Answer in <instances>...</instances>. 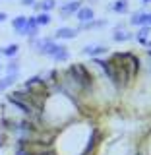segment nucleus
Here are the masks:
<instances>
[{
	"mask_svg": "<svg viewBox=\"0 0 151 155\" xmlns=\"http://www.w3.org/2000/svg\"><path fill=\"white\" fill-rule=\"evenodd\" d=\"M110 58H114V60H118L120 64L126 68V72H128L130 80H134L136 76L140 74V70H142V60H140L138 54H134V52H113Z\"/></svg>",
	"mask_w": 151,
	"mask_h": 155,
	"instance_id": "nucleus-1",
	"label": "nucleus"
},
{
	"mask_svg": "<svg viewBox=\"0 0 151 155\" xmlns=\"http://www.w3.org/2000/svg\"><path fill=\"white\" fill-rule=\"evenodd\" d=\"M19 89H23V91H27V93H31V95H47V93H51L48 91V85H47V80L43 76H31L29 80H25L21 85H19Z\"/></svg>",
	"mask_w": 151,
	"mask_h": 155,
	"instance_id": "nucleus-2",
	"label": "nucleus"
},
{
	"mask_svg": "<svg viewBox=\"0 0 151 155\" xmlns=\"http://www.w3.org/2000/svg\"><path fill=\"white\" fill-rule=\"evenodd\" d=\"M81 8V0H64L62 4H58V16L60 19H70L76 16V12Z\"/></svg>",
	"mask_w": 151,
	"mask_h": 155,
	"instance_id": "nucleus-3",
	"label": "nucleus"
},
{
	"mask_svg": "<svg viewBox=\"0 0 151 155\" xmlns=\"http://www.w3.org/2000/svg\"><path fill=\"white\" fill-rule=\"evenodd\" d=\"M80 52L84 56H89V58H103L105 54H109V47L103 45V43H89Z\"/></svg>",
	"mask_w": 151,
	"mask_h": 155,
	"instance_id": "nucleus-4",
	"label": "nucleus"
},
{
	"mask_svg": "<svg viewBox=\"0 0 151 155\" xmlns=\"http://www.w3.org/2000/svg\"><path fill=\"white\" fill-rule=\"evenodd\" d=\"M151 21V12H145V10H136V12L130 14L128 23L134 27H142V25H149Z\"/></svg>",
	"mask_w": 151,
	"mask_h": 155,
	"instance_id": "nucleus-5",
	"label": "nucleus"
},
{
	"mask_svg": "<svg viewBox=\"0 0 151 155\" xmlns=\"http://www.w3.org/2000/svg\"><path fill=\"white\" fill-rule=\"evenodd\" d=\"M77 29L76 27H68V25H64V27H58L54 33H52V39L54 41H72V39H76L77 37Z\"/></svg>",
	"mask_w": 151,
	"mask_h": 155,
	"instance_id": "nucleus-6",
	"label": "nucleus"
},
{
	"mask_svg": "<svg viewBox=\"0 0 151 155\" xmlns=\"http://www.w3.org/2000/svg\"><path fill=\"white\" fill-rule=\"evenodd\" d=\"M39 31H41V27L37 25V21H35V16H27V25L23 27V31L19 33V37L33 39V37H39Z\"/></svg>",
	"mask_w": 151,
	"mask_h": 155,
	"instance_id": "nucleus-7",
	"label": "nucleus"
},
{
	"mask_svg": "<svg viewBox=\"0 0 151 155\" xmlns=\"http://www.w3.org/2000/svg\"><path fill=\"white\" fill-rule=\"evenodd\" d=\"M76 19L80 23H85V21H91V19H95V10L91 4H81V8L76 12Z\"/></svg>",
	"mask_w": 151,
	"mask_h": 155,
	"instance_id": "nucleus-8",
	"label": "nucleus"
},
{
	"mask_svg": "<svg viewBox=\"0 0 151 155\" xmlns=\"http://www.w3.org/2000/svg\"><path fill=\"white\" fill-rule=\"evenodd\" d=\"M19 74H6L4 78H0V93H6V91H10V87L16 85Z\"/></svg>",
	"mask_w": 151,
	"mask_h": 155,
	"instance_id": "nucleus-9",
	"label": "nucleus"
},
{
	"mask_svg": "<svg viewBox=\"0 0 151 155\" xmlns=\"http://www.w3.org/2000/svg\"><path fill=\"white\" fill-rule=\"evenodd\" d=\"M107 10L116 12V14H128L130 12V2L128 0H113V4H109Z\"/></svg>",
	"mask_w": 151,
	"mask_h": 155,
	"instance_id": "nucleus-10",
	"label": "nucleus"
},
{
	"mask_svg": "<svg viewBox=\"0 0 151 155\" xmlns=\"http://www.w3.org/2000/svg\"><path fill=\"white\" fill-rule=\"evenodd\" d=\"M52 60H54V64H64V62L70 60V51H68V47L62 45L54 54H52Z\"/></svg>",
	"mask_w": 151,
	"mask_h": 155,
	"instance_id": "nucleus-11",
	"label": "nucleus"
},
{
	"mask_svg": "<svg viewBox=\"0 0 151 155\" xmlns=\"http://www.w3.org/2000/svg\"><path fill=\"white\" fill-rule=\"evenodd\" d=\"M136 37V33L128 31V29H122V31H113V41L114 43H128Z\"/></svg>",
	"mask_w": 151,
	"mask_h": 155,
	"instance_id": "nucleus-12",
	"label": "nucleus"
},
{
	"mask_svg": "<svg viewBox=\"0 0 151 155\" xmlns=\"http://www.w3.org/2000/svg\"><path fill=\"white\" fill-rule=\"evenodd\" d=\"M149 35H151V25H142L138 29V33H136V41L140 43V45H143L145 47V43L149 41Z\"/></svg>",
	"mask_w": 151,
	"mask_h": 155,
	"instance_id": "nucleus-13",
	"label": "nucleus"
},
{
	"mask_svg": "<svg viewBox=\"0 0 151 155\" xmlns=\"http://www.w3.org/2000/svg\"><path fill=\"white\" fill-rule=\"evenodd\" d=\"M0 48H2V56H6V58H16L19 54V45L18 43H10V45H4Z\"/></svg>",
	"mask_w": 151,
	"mask_h": 155,
	"instance_id": "nucleus-14",
	"label": "nucleus"
},
{
	"mask_svg": "<svg viewBox=\"0 0 151 155\" xmlns=\"http://www.w3.org/2000/svg\"><path fill=\"white\" fill-rule=\"evenodd\" d=\"M25 25H27V16H16L12 19V29L16 31V35H19Z\"/></svg>",
	"mask_w": 151,
	"mask_h": 155,
	"instance_id": "nucleus-15",
	"label": "nucleus"
},
{
	"mask_svg": "<svg viewBox=\"0 0 151 155\" xmlns=\"http://www.w3.org/2000/svg\"><path fill=\"white\" fill-rule=\"evenodd\" d=\"M4 72L6 74H19V58H8V62L4 64Z\"/></svg>",
	"mask_w": 151,
	"mask_h": 155,
	"instance_id": "nucleus-16",
	"label": "nucleus"
},
{
	"mask_svg": "<svg viewBox=\"0 0 151 155\" xmlns=\"http://www.w3.org/2000/svg\"><path fill=\"white\" fill-rule=\"evenodd\" d=\"M35 21H37L39 27H47V25H51L52 18L48 12H39V14H35Z\"/></svg>",
	"mask_w": 151,
	"mask_h": 155,
	"instance_id": "nucleus-17",
	"label": "nucleus"
},
{
	"mask_svg": "<svg viewBox=\"0 0 151 155\" xmlns=\"http://www.w3.org/2000/svg\"><path fill=\"white\" fill-rule=\"evenodd\" d=\"M58 0H41V12H48L51 14L52 10H56L58 8Z\"/></svg>",
	"mask_w": 151,
	"mask_h": 155,
	"instance_id": "nucleus-18",
	"label": "nucleus"
},
{
	"mask_svg": "<svg viewBox=\"0 0 151 155\" xmlns=\"http://www.w3.org/2000/svg\"><path fill=\"white\" fill-rule=\"evenodd\" d=\"M14 155H31L25 147H14Z\"/></svg>",
	"mask_w": 151,
	"mask_h": 155,
	"instance_id": "nucleus-19",
	"label": "nucleus"
},
{
	"mask_svg": "<svg viewBox=\"0 0 151 155\" xmlns=\"http://www.w3.org/2000/svg\"><path fill=\"white\" fill-rule=\"evenodd\" d=\"M37 0H19V4L21 6H25V8H33V4H35Z\"/></svg>",
	"mask_w": 151,
	"mask_h": 155,
	"instance_id": "nucleus-20",
	"label": "nucleus"
},
{
	"mask_svg": "<svg viewBox=\"0 0 151 155\" xmlns=\"http://www.w3.org/2000/svg\"><path fill=\"white\" fill-rule=\"evenodd\" d=\"M4 147H6V134L0 130V149H4Z\"/></svg>",
	"mask_w": 151,
	"mask_h": 155,
	"instance_id": "nucleus-21",
	"label": "nucleus"
},
{
	"mask_svg": "<svg viewBox=\"0 0 151 155\" xmlns=\"http://www.w3.org/2000/svg\"><path fill=\"white\" fill-rule=\"evenodd\" d=\"M6 19H8V14L6 12H0V23H4Z\"/></svg>",
	"mask_w": 151,
	"mask_h": 155,
	"instance_id": "nucleus-22",
	"label": "nucleus"
},
{
	"mask_svg": "<svg viewBox=\"0 0 151 155\" xmlns=\"http://www.w3.org/2000/svg\"><path fill=\"white\" fill-rule=\"evenodd\" d=\"M33 10H35V12L39 14V12H41V2H35V4H33Z\"/></svg>",
	"mask_w": 151,
	"mask_h": 155,
	"instance_id": "nucleus-23",
	"label": "nucleus"
},
{
	"mask_svg": "<svg viewBox=\"0 0 151 155\" xmlns=\"http://www.w3.org/2000/svg\"><path fill=\"white\" fill-rule=\"evenodd\" d=\"M151 4V0H142V6H149Z\"/></svg>",
	"mask_w": 151,
	"mask_h": 155,
	"instance_id": "nucleus-24",
	"label": "nucleus"
},
{
	"mask_svg": "<svg viewBox=\"0 0 151 155\" xmlns=\"http://www.w3.org/2000/svg\"><path fill=\"white\" fill-rule=\"evenodd\" d=\"M145 48H149V51H151V39H149L147 43H145Z\"/></svg>",
	"mask_w": 151,
	"mask_h": 155,
	"instance_id": "nucleus-25",
	"label": "nucleus"
},
{
	"mask_svg": "<svg viewBox=\"0 0 151 155\" xmlns=\"http://www.w3.org/2000/svg\"><path fill=\"white\" fill-rule=\"evenodd\" d=\"M4 70V64H2V62H0V72H2Z\"/></svg>",
	"mask_w": 151,
	"mask_h": 155,
	"instance_id": "nucleus-26",
	"label": "nucleus"
},
{
	"mask_svg": "<svg viewBox=\"0 0 151 155\" xmlns=\"http://www.w3.org/2000/svg\"><path fill=\"white\" fill-rule=\"evenodd\" d=\"M87 2H97V0H87Z\"/></svg>",
	"mask_w": 151,
	"mask_h": 155,
	"instance_id": "nucleus-27",
	"label": "nucleus"
},
{
	"mask_svg": "<svg viewBox=\"0 0 151 155\" xmlns=\"http://www.w3.org/2000/svg\"><path fill=\"white\" fill-rule=\"evenodd\" d=\"M0 56H2V48H0Z\"/></svg>",
	"mask_w": 151,
	"mask_h": 155,
	"instance_id": "nucleus-28",
	"label": "nucleus"
},
{
	"mask_svg": "<svg viewBox=\"0 0 151 155\" xmlns=\"http://www.w3.org/2000/svg\"><path fill=\"white\" fill-rule=\"evenodd\" d=\"M0 2H2V0H0Z\"/></svg>",
	"mask_w": 151,
	"mask_h": 155,
	"instance_id": "nucleus-29",
	"label": "nucleus"
}]
</instances>
